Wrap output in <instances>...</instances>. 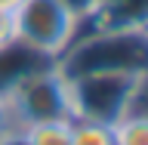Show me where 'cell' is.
Wrapping results in <instances>:
<instances>
[{
	"label": "cell",
	"mask_w": 148,
	"mask_h": 145,
	"mask_svg": "<svg viewBox=\"0 0 148 145\" xmlns=\"http://www.w3.org/2000/svg\"><path fill=\"white\" fill-rule=\"evenodd\" d=\"M59 71L77 77L86 71H136L148 74V28L145 22H105L99 31L77 37L62 56Z\"/></svg>",
	"instance_id": "cell-1"
},
{
	"label": "cell",
	"mask_w": 148,
	"mask_h": 145,
	"mask_svg": "<svg viewBox=\"0 0 148 145\" xmlns=\"http://www.w3.org/2000/svg\"><path fill=\"white\" fill-rule=\"evenodd\" d=\"M0 99L6 105L12 130H28L34 124H43V120L74 118L68 77L59 71V62L43 68V71H37V74H31V77H25L9 93H3Z\"/></svg>",
	"instance_id": "cell-2"
},
{
	"label": "cell",
	"mask_w": 148,
	"mask_h": 145,
	"mask_svg": "<svg viewBox=\"0 0 148 145\" xmlns=\"http://www.w3.org/2000/svg\"><path fill=\"white\" fill-rule=\"evenodd\" d=\"M145 74L136 71H86L68 77L74 118L99 120V124H117L133 105L136 87Z\"/></svg>",
	"instance_id": "cell-3"
},
{
	"label": "cell",
	"mask_w": 148,
	"mask_h": 145,
	"mask_svg": "<svg viewBox=\"0 0 148 145\" xmlns=\"http://www.w3.org/2000/svg\"><path fill=\"white\" fill-rule=\"evenodd\" d=\"M80 25L83 16H77L65 0H25L12 12V34L53 59L80 37Z\"/></svg>",
	"instance_id": "cell-4"
},
{
	"label": "cell",
	"mask_w": 148,
	"mask_h": 145,
	"mask_svg": "<svg viewBox=\"0 0 148 145\" xmlns=\"http://www.w3.org/2000/svg\"><path fill=\"white\" fill-rule=\"evenodd\" d=\"M56 62H59V59L34 49L31 43H25V40H18V37L12 34L9 40L0 43V96L9 93L16 83H22L25 77L43 71V68H49V65H56Z\"/></svg>",
	"instance_id": "cell-5"
},
{
	"label": "cell",
	"mask_w": 148,
	"mask_h": 145,
	"mask_svg": "<svg viewBox=\"0 0 148 145\" xmlns=\"http://www.w3.org/2000/svg\"><path fill=\"white\" fill-rule=\"evenodd\" d=\"M71 124L74 118H59V120L34 124L22 133H25L28 145H71Z\"/></svg>",
	"instance_id": "cell-6"
},
{
	"label": "cell",
	"mask_w": 148,
	"mask_h": 145,
	"mask_svg": "<svg viewBox=\"0 0 148 145\" xmlns=\"http://www.w3.org/2000/svg\"><path fill=\"white\" fill-rule=\"evenodd\" d=\"M71 145H117L114 127H111V124H99V120L74 118V124H71Z\"/></svg>",
	"instance_id": "cell-7"
},
{
	"label": "cell",
	"mask_w": 148,
	"mask_h": 145,
	"mask_svg": "<svg viewBox=\"0 0 148 145\" xmlns=\"http://www.w3.org/2000/svg\"><path fill=\"white\" fill-rule=\"evenodd\" d=\"M117 145H148V114L145 111H127L114 124Z\"/></svg>",
	"instance_id": "cell-8"
},
{
	"label": "cell",
	"mask_w": 148,
	"mask_h": 145,
	"mask_svg": "<svg viewBox=\"0 0 148 145\" xmlns=\"http://www.w3.org/2000/svg\"><path fill=\"white\" fill-rule=\"evenodd\" d=\"M130 111H145L148 114V74L139 80L136 87V96H133V105H130Z\"/></svg>",
	"instance_id": "cell-9"
},
{
	"label": "cell",
	"mask_w": 148,
	"mask_h": 145,
	"mask_svg": "<svg viewBox=\"0 0 148 145\" xmlns=\"http://www.w3.org/2000/svg\"><path fill=\"white\" fill-rule=\"evenodd\" d=\"M0 145H28V139H25L22 130H6V133L0 136Z\"/></svg>",
	"instance_id": "cell-10"
},
{
	"label": "cell",
	"mask_w": 148,
	"mask_h": 145,
	"mask_svg": "<svg viewBox=\"0 0 148 145\" xmlns=\"http://www.w3.org/2000/svg\"><path fill=\"white\" fill-rule=\"evenodd\" d=\"M9 37H12V16L0 12V43H3V40H9Z\"/></svg>",
	"instance_id": "cell-11"
},
{
	"label": "cell",
	"mask_w": 148,
	"mask_h": 145,
	"mask_svg": "<svg viewBox=\"0 0 148 145\" xmlns=\"http://www.w3.org/2000/svg\"><path fill=\"white\" fill-rule=\"evenodd\" d=\"M25 0H0V12H6V16H12L18 6H22Z\"/></svg>",
	"instance_id": "cell-12"
},
{
	"label": "cell",
	"mask_w": 148,
	"mask_h": 145,
	"mask_svg": "<svg viewBox=\"0 0 148 145\" xmlns=\"http://www.w3.org/2000/svg\"><path fill=\"white\" fill-rule=\"evenodd\" d=\"M6 130H12V127H9V114H6V105H3V99H0V136H3Z\"/></svg>",
	"instance_id": "cell-13"
},
{
	"label": "cell",
	"mask_w": 148,
	"mask_h": 145,
	"mask_svg": "<svg viewBox=\"0 0 148 145\" xmlns=\"http://www.w3.org/2000/svg\"><path fill=\"white\" fill-rule=\"evenodd\" d=\"M145 28H148V19H145Z\"/></svg>",
	"instance_id": "cell-14"
}]
</instances>
